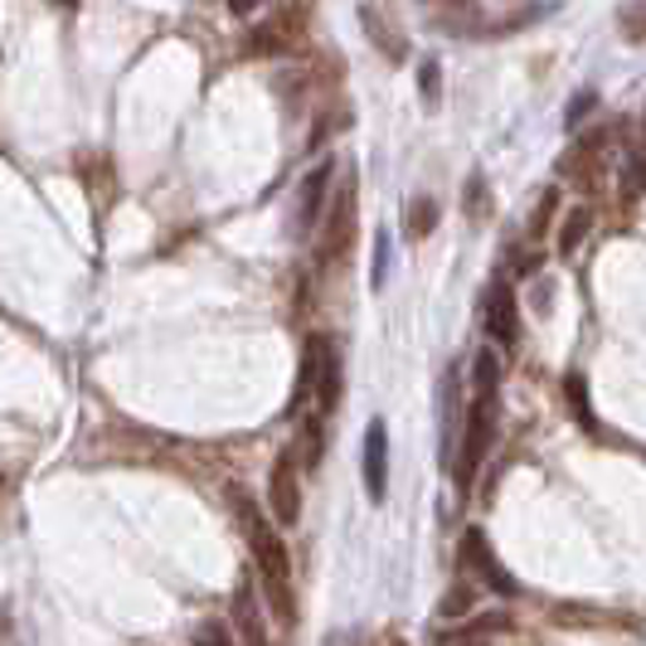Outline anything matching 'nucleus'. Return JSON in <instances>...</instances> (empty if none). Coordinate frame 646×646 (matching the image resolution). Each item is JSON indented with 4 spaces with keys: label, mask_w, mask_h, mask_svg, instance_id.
Here are the masks:
<instances>
[{
    "label": "nucleus",
    "mask_w": 646,
    "mask_h": 646,
    "mask_svg": "<svg viewBox=\"0 0 646 646\" xmlns=\"http://www.w3.org/2000/svg\"><path fill=\"white\" fill-rule=\"evenodd\" d=\"M234 506L248 525L253 569H258L263 588H267V603H273V613L282 617V623H292V617H297V603H292V555H287V545H282V535L258 516V506H253L238 487H234Z\"/></svg>",
    "instance_id": "f257e3e1"
},
{
    "label": "nucleus",
    "mask_w": 646,
    "mask_h": 646,
    "mask_svg": "<svg viewBox=\"0 0 646 646\" xmlns=\"http://www.w3.org/2000/svg\"><path fill=\"white\" fill-rule=\"evenodd\" d=\"M491 442H496V394H477V403L467 409L462 448H457V457H452V477H457V487H462V491L477 481V467L487 462Z\"/></svg>",
    "instance_id": "f03ea898"
},
{
    "label": "nucleus",
    "mask_w": 646,
    "mask_h": 646,
    "mask_svg": "<svg viewBox=\"0 0 646 646\" xmlns=\"http://www.w3.org/2000/svg\"><path fill=\"white\" fill-rule=\"evenodd\" d=\"M350 244H355V180H345L335 190L331 209H326V224H321V244H316V258L321 263H341Z\"/></svg>",
    "instance_id": "7ed1b4c3"
},
{
    "label": "nucleus",
    "mask_w": 646,
    "mask_h": 646,
    "mask_svg": "<svg viewBox=\"0 0 646 646\" xmlns=\"http://www.w3.org/2000/svg\"><path fill=\"white\" fill-rule=\"evenodd\" d=\"M457 555H462V569H472L496 598H516V594H520V584L506 574L501 555L491 549L487 530H467V535H462V549H457Z\"/></svg>",
    "instance_id": "20e7f679"
},
{
    "label": "nucleus",
    "mask_w": 646,
    "mask_h": 646,
    "mask_svg": "<svg viewBox=\"0 0 646 646\" xmlns=\"http://www.w3.org/2000/svg\"><path fill=\"white\" fill-rule=\"evenodd\" d=\"M481 321H487V335L501 350H516L520 345V302H516V287L506 277H496L481 297Z\"/></svg>",
    "instance_id": "39448f33"
},
{
    "label": "nucleus",
    "mask_w": 646,
    "mask_h": 646,
    "mask_svg": "<svg viewBox=\"0 0 646 646\" xmlns=\"http://www.w3.org/2000/svg\"><path fill=\"white\" fill-rule=\"evenodd\" d=\"M267 506H273V520L282 530H292L302 516V481H297V457L282 452L267 472Z\"/></svg>",
    "instance_id": "423d86ee"
},
{
    "label": "nucleus",
    "mask_w": 646,
    "mask_h": 646,
    "mask_svg": "<svg viewBox=\"0 0 646 646\" xmlns=\"http://www.w3.org/2000/svg\"><path fill=\"white\" fill-rule=\"evenodd\" d=\"M331 175H335V160H321L302 175V190H297V219H292V234L306 238L316 228V219H326V195H331Z\"/></svg>",
    "instance_id": "0eeeda50"
},
{
    "label": "nucleus",
    "mask_w": 646,
    "mask_h": 646,
    "mask_svg": "<svg viewBox=\"0 0 646 646\" xmlns=\"http://www.w3.org/2000/svg\"><path fill=\"white\" fill-rule=\"evenodd\" d=\"M360 467H365V491H370V501L380 506L384 496H389V428H384V419H370Z\"/></svg>",
    "instance_id": "6e6552de"
},
{
    "label": "nucleus",
    "mask_w": 646,
    "mask_h": 646,
    "mask_svg": "<svg viewBox=\"0 0 646 646\" xmlns=\"http://www.w3.org/2000/svg\"><path fill=\"white\" fill-rule=\"evenodd\" d=\"M603 151H608V131H588V137H578L569 151L559 156V175L569 185H594Z\"/></svg>",
    "instance_id": "1a4fd4ad"
},
{
    "label": "nucleus",
    "mask_w": 646,
    "mask_h": 646,
    "mask_svg": "<svg viewBox=\"0 0 646 646\" xmlns=\"http://www.w3.org/2000/svg\"><path fill=\"white\" fill-rule=\"evenodd\" d=\"M234 627H238V642L244 646H267V627H263V608L253 598V578L234 588Z\"/></svg>",
    "instance_id": "9d476101"
},
{
    "label": "nucleus",
    "mask_w": 646,
    "mask_h": 646,
    "mask_svg": "<svg viewBox=\"0 0 646 646\" xmlns=\"http://www.w3.org/2000/svg\"><path fill=\"white\" fill-rule=\"evenodd\" d=\"M335 403H341V350H335V341H326L321 345V374H316V413L331 419Z\"/></svg>",
    "instance_id": "9b49d317"
},
{
    "label": "nucleus",
    "mask_w": 646,
    "mask_h": 646,
    "mask_svg": "<svg viewBox=\"0 0 646 646\" xmlns=\"http://www.w3.org/2000/svg\"><path fill=\"white\" fill-rule=\"evenodd\" d=\"M588 228H594V209H569L564 214V224H559V234H555V248H559V258H574L578 248H584V238H588Z\"/></svg>",
    "instance_id": "f8f14e48"
},
{
    "label": "nucleus",
    "mask_w": 646,
    "mask_h": 646,
    "mask_svg": "<svg viewBox=\"0 0 646 646\" xmlns=\"http://www.w3.org/2000/svg\"><path fill=\"white\" fill-rule=\"evenodd\" d=\"M403 228H409V238H428L438 228V199L433 195H413L409 209H403Z\"/></svg>",
    "instance_id": "ddd939ff"
},
{
    "label": "nucleus",
    "mask_w": 646,
    "mask_h": 646,
    "mask_svg": "<svg viewBox=\"0 0 646 646\" xmlns=\"http://www.w3.org/2000/svg\"><path fill=\"white\" fill-rule=\"evenodd\" d=\"M472 384H477V394H496V389H501V360H496V350H487V345L477 350Z\"/></svg>",
    "instance_id": "4468645a"
},
{
    "label": "nucleus",
    "mask_w": 646,
    "mask_h": 646,
    "mask_svg": "<svg viewBox=\"0 0 646 646\" xmlns=\"http://www.w3.org/2000/svg\"><path fill=\"white\" fill-rule=\"evenodd\" d=\"M559 214V185H549V190H540V199H535V214H530V238H545L549 224H555Z\"/></svg>",
    "instance_id": "2eb2a0df"
},
{
    "label": "nucleus",
    "mask_w": 646,
    "mask_h": 646,
    "mask_svg": "<svg viewBox=\"0 0 646 646\" xmlns=\"http://www.w3.org/2000/svg\"><path fill=\"white\" fill-rule=\"evenodd\" d=\"M564 394H569L574 403V419L584 423V428H594V403H588V384H584V374H564Z\"/></svg>",
    "instance_id": "dca6fc26"
},
{
    "label": "nucleus",
    "mask_w": 646,
    "mask_h": 646,
    "mask_svg": "<svg viewBox=\"0 0 646 646\" xmlns=\"http://www.w3.org/2000/svg\"><path fill=\"white\" fill-rule=\"evenodd\" d=\"M244 49H248V53H282V49H287V30H282V20L263 25V30H253Z\"/></svg>",
    "instance_id": "f3484780"
},
{
    "label": "nucleus",
    "mask_w": 646,
    "mask_h": 646,
    "mask_svg": "<svg viewBox=\"0 0 646 646\" xmlns=\"http://www.w3.org/2000/svg\"><path fill=\"white\" fill-rule=\"evenodd\" d=\"M462 205H467V219H472V224H481V219H487V209H491V195H487V180H481V175H472V180H467V195H462Z\"/></svg>",
    "instance_id": "a211bd4d"
},
{
    "label": "nucleus",
    "mask_w": 646,
    "mask_h": 646,
    "mask_svg": "<svg viewBox=\"0 0 646 646\" xmlns=\"http://www.w3.org/2000/svg\"><path fill=\"white\" fill-rule=\"evenodd\" d=\"M472 603H477V594L467 584H452L448 594H442V603H438V613L442 617H462V613H472Z\"/></svg>",
    "instance_id": "6ab92c4d"
},
{
    "label": "nucleus",
    "mask_w": 646,
    "mask_h": 646,
    "mask_svg": "<svg viewBox=\"0 0 646 646\" xmlns=\"http://www.w3.org/2000/svg\"><path fill=\"white\" fill-rule=\"evenodd\" d=\"M617 25H623V39H646V0H632V6H623V16H617Z\"/></svg>",
    "instance_id": "aec40b11"
},
{
    "label": "nucleus",
    "mask_w": 646,
    "mask_h": 646,
    "mask_svg": "<svg viewBox=\"0 0 646 646\" xmlns=\"http://www.w3.org/2000/svg\"><path fill=\"white\" fill-rule=\"evenodd\" d=\"M360 20H365V30H370V35H374V39H380V45H384V53H389V59H403V39H394V35H389V30H384V20L374 16V10H360Z\"/></svg>",
    "instance_id": "412c9836"
},
{
    "label": "nucleus",
    "mask_w": 646,
    "mask_h": 646,
    "mask_svg": "<svg viewBox=\"0 0 646 646\" xmlns=\"http://www.w3.org/2000/svg\"><path fill=\"white\" fill-rule=\"evenodd\" d=\"M419 92H423V102H428V107H438V98H442L438 59H423V69H419Z\"/></svg>",
    "instance_id": "4be33fe9"
},
{
    "label": "nucleus",
    "mask_w": 646,
    "mask_h": 646,
    "mask_svg": "<svg viewBox=\"0 0 646 646\" xmlns=\"http://www.w3.org/2000/svg\"><path fill=\"white\" fill-rule=\"evenodd\" d=\"M297 452H302V467H321V413L302 428V448Z\"/></svg>",
    "instance_id": "5701e85b"
},
{
    "label": "nucleus",
    "mask_w": 646,
    "mask_h": 646,
    "mask_svg": "<svg viewBox=\"0 0 646 646\" xmlns=\"http://www.w3.org/2000/svg\"><path fill=\"white\" fill-rule=\"evenodd\" d=\"M195 646H238V642H234V632H228L224 623H205V627H199V637H195Z\"/></svg>",
    "instance_id": "b1692460"
},
{
    "label": "nucleus",
    "mask_w": 646,
    "mask_h": 646,
    "mask_svg": "<svg viewBox=\"0 0 646 646\" xmlns=\"http://www.w3.org/2000/svg\"><path fill=\"white\" fill-rule=\"evenodd\" d=\"M389 273V234H374V287H384Z\"/></svg>",
    "instance_id": "393cba45"
},
{
    "label": "nucleus",
    "mask_w": 646,
    "mask_h": 646,
    "mask_svg": "<svg viewBox=\"0 0 646 646\" xmlns=\"http://www.w3.org/2000/svg\"><path fill=\"white\" fill-rule=\"evenodd\" d=\"M594 102H598L594 92H578V98H574V107H569V127H578V123H584V117L594 112Z\"/></svg>",
    "instance_id": "a878e982"
},
{
    "label": "nucleus",
    "mask_w": 646,
    "mask_h": 646,
    "mask_svg": "<svg viewBox=\"0 0 646 646\" xmlns=\"http://www.w3.org/2000/svg\"><path fill=\"white\" fill-rule=\"evenodd\" d=\"M627 180H632V190H642L646 195V151L632 156V166H627Z\"/></svg>",
    "instance_id": "bb28decb"
},
{
    "label": "nucleus",
    "mask_w": 646,
    "mask_h": 646,
    "mask_svg": "<svg viewBox=\"0 0 646 646\" xmlns=\"http://www.w3.org/2000/svg\"><path fill=\"white\" fill-rule=\"evenodd\" d=\"M258 6H263V0H228V10H234L238 20H244V16H253V10H258Z\"/></svg>",
    "instance_id": "cd10ccee"
},
{
    "label": "nucleus",
    "mask_w": 646,
    "mask_h": 646,
    "mask_svg": "<svg viewBox=\"0 0 646 646\" xmlns=\"http://www.w3.org/2000/svg\"><path fill=\"white\" fill-rule=\"evenodd\" d=\"M516 273H525V277H530V273H540V253H525V258L516 263Z\"/></svg>",
    "instance_id": "c85d7f7f"
},
{
    "label": "nucleus",
    "mask_w": 646,
    "mask_h": 646,
    "mask_svg": "<svg viewBox=\"0 0 646 646\" xmlns=\"http://www.w3.org/2000/svg\"><path fill=\"white\" fill-rule=\"evenodd\" d=\"M448 646H481V642H472V632H467V637H452Z\"/></svg>",
    "instance_id": "c756f323"
},
{
    "label": "nucleus",
    "mask_w": 646,
    "mask_h": 646,
    "mask_svg": "<svg viewBox=\"0 0 646 646\" xmlns=\"http://www.w3.org/2000/svg\"><path fill=\"white\" fill-rule=\"evenodd\" d=\"M448 6H472V0H448Z\"/></svg>",
    "instance_id": "7c9ffc66"
}]
</instances>
